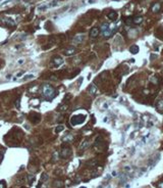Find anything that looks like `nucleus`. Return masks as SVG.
Returning a JSON list of instances; mask_svg holds the SVG:
<instances>
[{
  "label": "nucleus",
  "instance_id": "aec40b11",
  "mask_svg": "<svg viewBox=\"0 0 163 188\" xmlns=\"http://www.w3.org/2000/svg\"><path fill=\"white\" fill-rule=\"evenodd\" d=\"M63 130H64V126H63V125H59V126H57V127H56L55 132H56V133H59V132L63 131Z\"/></svg>",
  "mask_w": 163,
  "mask_h": 188
},
{
  "label": "nucleus",
  "instance_id": "ddd939ff",
  "mask_svg": "<svg viewBox=\"0 0 163 188\" xmlns=\"http://www.w3.org/2000/svg\"><path fill=\"white\" fill-rule=\"evenodd\" d=\"M160 7H161V4L160 3H155V4H153L152 8H151V10L153 11V12H158L159 10H160Z\"/></svg>",
  "mask_w": 163,
  "mask_h": 188
},
{
  "label": "nucleus",
  "instance_id": "6e6552de",
  "mask_svg": "<svg viewBox=\"0 0 163 188\" xmlns=\"http://www.w3.org/2000/svg\"><path fill=\"white\" fill-rule=\"evenodd\" d=\"M84 39H85L84 35H77L74 38V44H79V43H82V42L84 41Z\"/></svg>",
  "mask_w": 163,
  "mask_h": 188
},
{
  "label": "nucleus",
  "instance_id": "0eeeda50",
  "mask_svg": "<svg viewBox=\"0 0 163 188\" xmlns=\"http://www.w3.org/2000/svg\"><path fill=\"white\" fill-rule=\"evenodd\" d=\"M73 140H74V136L71 135V134H66V135L62 138L63 143H70Z\"/></svg>",
  "mask_w": 163,
  "mask_h": 188
},
{
  "label": "nucleus",
  "instance_id": "9d476101",
  "mask_svg": "<svg viewBox=\"0 0 163 188\" xmlns=\"http://www.w3.org/2000/svg\"><path fill=\"white\" fill-rule=\"evenodd\" d=\"M88 91H89V93L91 95H95V94H96V92H97V88H96V86H95L94 84H92V85H90Z\"/></svg>",
  "mask_w": 163,
  "mask_h": 188
},
{
  "label": "nucleus",
  "instance_id": "c85d7f7f",
  "mask_svg": "<svg viewBox=\"0 0 163 188\" xmlns=\"http://www.w3.org/2000/svg\"><path fill=\"white\" fill-rule=\"evenodd\" d=\"M1 160H2V154L0 153V162H1Z\"/></svg>",
  "mask_w": 163,
  "mask_h": 188
},
{
  "label": "nucleus",
  "instance_id": "f8f14e48",
  "mask_svg": "<svg viewBox=\"0 0 163 188\" xmlns=\"http://www.w3.org/2000/svg\"><path fill=\"white\" fill-rule=\"evenodd\" d=\"M142 22H143L142 17H135L132 18V24H135V25H140V24H142Z\"/></svg>",
  "mask_w": 163,
  "mask_h": 188
},
{
  "label": "nucleus",
  "instance_id": "393cba45",
  "mask_svg": "<svg viewBox=\"0 0 163 188\" xmlns=\"http://www.w3.org/2000/svg\"><path fill=\"white\" fill-rule=\"evenodd\" d=\"M55 184H56V185H54V186H61V185H60V184H61V182L56 181V182H55Z\"/></svg>",
  "mask_w": 163,
  "mask_h": 188
},
{
  "label": "nucleus",
  "instance_id": "dca6fc26",
  "mask_svg": "<svg viewBox=\"0 0 163 188\" xmlns=\"http://www.w3.org/2000/svg\"><path fill=\"white\" fill-rule=\"evenodd\" d=\"M156 107H157L159 110H163V99H160V100L157 102Z\"/></svg>",
  "mask_w": 163,
  "mask_h": 188
},
{
  "label": "nucleus",
  "instance_id": "cd10ccee",
  "mask_svg": "<svg viewBox=\"0 0 163 188\" xmlns=\"http://www.w3.org/2000/svg\"><path fill=\"white\" fill-rule=\"evenodd\" d=\"M24 63V60H22V59H21V60H18V63Z\"/></svg>",
  "mask_w": 163,
  "mask_h": 188
},
{
  "label": "nucleus",
  "instance_id": "423d86ee",
  "mask_svg": "<svg viewBox=\"0 0 163 188\" xmlns=\"http://www.w3.org/2000/svg\"><path fill=\"white\" fill-rule=\"evenodd\" d=\"M99 34H100V29L99 28H93L92 30H91V32H90V37L96 38V37H98Z\"/></svg>",
  "mask_w": 163,
  "mask_h": 188
},
{
  "label": "nucleus",
  "instance_id": "20e7f679",
  "mask_svg": "<svg viewBox=\"0 0 163 188\" xmlns=\"http://www.w3.org/2000/svg\"><path fill=\"white\" fill-rule=\"evenodd\" d=\"M29 120L31 121L33 124H38V123L40 122V120H41V116H40V114H36V113H33V114H31L29 116Z\"/></svg>",
  "mask_w": 163,
  "mask_h": 188
},
{
  "label": "nucleus",
  "instance_id": "f257e3e1",
  "mask_svg": "<svg viewBox=\"0 0 163 188\" xmlns=\"http://www.w3.org/2000/svg\"><path fill=\"white\" fill-rule=\"evenodd\" d=\"M43 94H44L45 98H46V100L50 101L55 97L56 90L50 85H44L43 86Z\"/></svg>",
  "mask_w": 163,
  "mask_h": 188
},
{
  "label": "nucleus",
  "instance_id": "9b49d317",
  "mask_svg": "<svg viewBox=\"0 0 163 188\" xmlns=\"http://www.w3.org/2000/svg\"><path fill=\"white\" fill-rule=\"evenodd\" d=\"M139 46L138 45H132V46H131V48H130V52L131 53H132V54H137V53L139 52Z\"/></svg>",
  "mask_w": 163,
  "mask_h": 188
},
{
  "label": "nucleus",
  "instance_id": "f03ea898",
  "mask_svg": "<svg viewBox=\"0 0 163 188\" xmlns=\"http://www.w3.org/2000/svg\"><path fill=\"white\" fill-rule=\"evenodd\" d=\"M85 120H86V116H84V114H77V116H74L70 119V123L73 126H77L84 123Z\"/></svg>",
  "mask_w": 163,
  "mask_h": 188
},
{
  "label": "nucleus",
  "instance_id": "4be33fe9",
  "mask_svg": "<svg viewBox=\"0 0 163 188\" xmlns=\"http://www.w3.org/2000/svg\"><path fill=\"white\" fill-rule=\"evenodd\" d=\"M33 78H34V75H26V76H25V78H24V81H26V80L33 79Z\"/></svg>",
  "mask_w": 163,
  "mask_h": 188
},
{
  "label": "nucleus",
  "instance_id": "2eb2a0df",
  "mask_svg": "<svg viewBox=\"0 0 163 188\" xmlns=\"http://www.w3.org/2000/svg\"><path fill=\"white\" fill-rule=\"evenodd\" d=\"M88 146H89V140L86 139V140L83 141L81 145H79V149H85V148H87Z\"/></svg>",
  "mask_w": 163,
  "mask_h": 188
},
{
  "label": "nucleus",
  "instance_id": "7ed1b4c3",
  "mask_svg": "<svg viewBox=\"0 0 163 188\" xmlns=\"http://www.w3.org/2000/svg\"><path fill=\"white\" fill-rule=\"evenodd\" d=\"M70 154H71V149H70V147H68V146H63L62 149H61V151H60V156H61L62 159H66V158H68Z\"/></svg>",
  "mask_w": 163,
  "mask_h": 188
},
{
  "label": "nucleus",
  "instance_id": "b1692460",
  "mask_svg": "<svg viewBox=\"0 0 163 188\" xmlns=\"http://www.w3.org/2000/svg\"><path fill=\"white\" fill-rule=\"evenodd\" d=\"M3 187H6L5 181H0V188H3Z\"/></svg>",
  "mask_w": 163,
  "mask_h": 188
},
{
  "label": "nucleus",
  "instance_id": "39448f33",
  "mask_svg": "<svg viewBox=\"0 0 163 188\" xmlns=\"http://www.w3.org/2000/svg\"><path fill=\"white\" fill-rule=\"evenodd\" d=\"M53 63H54V67H55V68H58L59 66H61V64L63 63L62 57H60V56H55L54 58H53Z\"/></svg>",
  "mask_w": 163,
  "mask_h": 188
},
{
  "label": "nucleus",
  "instance_id": "412c9836",
  "mask_svg": "<svg viewBox=\"0 0 163 188\" xmlns=\"http://www.w3.org/2000/svg\"><path fill=\"white\" fill-rule=\"evenodd\" d=\"M45 180H48V175L44 173V174L42 175V179H41V181H40V185H39V187L41 186V184H42V182H43V181H45Z\"/></svg>",
  "mask_w": 163,
  "mask_h": 188
},
{
  "label": "nucleus",
  "instance_id": "5701e85b",
  "mask_svg": "<svg viewBox=\"0 0 163 188\" xmlns=\"http://www.w3.org/2000/svg\"><path fill=\"white\" fill-rule=\"evenodd\" d=\"M126 25L131 24V23H132V18H131V17H127L126 21Z\"/></svg>",
  "mask_w": 163,
  "mask_h": 188
},
{
  "label": "nucleus",
  "instance_id": "6ab92c4d",
  "mask_svg": "<svg viewBox=\"0 0 163 188\" xmlns=\"http://www.w3.org/2000/svg\"><path fill=\"white\" fill-rule=\"evenodd\" d=\"M150 81L152 82L153 84H156V85H157V84H158V78H157L156 76H152L150 78Z\"/></svg>",
  "mask_w": 163,
  "mask_h": 188
},
{
  "label": "nucleus",
  "instance_id": "bb28decb",
  "mask_svg": "<svg viewBox=\"0 0 163 188\" xmlns=\"http://www.w3.org/2000/svg\"><path fill=\"white\" fill-rule=\"evenodd\" d=\"M158 187H160V188H162V187H163V183H160V184H159V185H158Z\"/></svg>",
  "mask_w": 163,
  "mask_h": 188
},
{
  "label": "nucleus",
  "instance_id": "a878e982",
  "mask_svg": "<svg viewBox=\"0 0 163 188\" xmlns=\"http://www.w3.org/2000/svg\"><path fill=\"white\" fill-rule=\"evenodd\" d=\"M21 75H24V72H21V73H18V74H17V77H21Z\"/></svg>",
  "mask_w": 163,
  "mask_h": 188
},
{
  "label": "nucleus",
  "instance_id": "f3484780",
  "mask_svg": "<svg viewBox=\"0 0 163 188\" xmlns=\"http://www.w3.org/2000/svg\"><path fill=\"white\" fill-rule=\"evenodd\" d=\"M108 29H109V24H107V23H104V24L101 26V31H102V32L107 31Z\"/></svg>",
  "mask_w": 163,
  "mask_h": 188
},
{
  "label": "nucleus",
  "instance_id": "1a4fd4ad",
  "mask_svg": "<svg viewBox=\"0 0 163 188\" xmlns=\"http://www.w3.org/2000/svg\"><path fill=\"white\" fill-rule=\"evenodd\" d=\"M78 52V49H75V48H69V49H67V50H65L64 51V54H65L66 56H69V55H74V54H75V53Z\"/></svg>",
  "mask_w": 163,
  "mask_h": 188
},
{
  "label": "nucleus",
  "instance_id": "a211bd4d",
  "mask_svg": "<svg viewBox=\"0 0 163 188\" xmlns=\"http://www.w3.org/2000/svg\"><path fill=\"white\" fill-rule=\"evenodd\" d=\"M4 24L6 26H13L14 25V22L12 20H10V18H8V20H4Z\"/></svg>",
  "mask_w": 163,
  "mask_h": 188
},
{
  "label": "nucleus",
  "instance_id": "4468645a",
  "mask_svg": "<svg viewBox=\"0 0 163 188\" xmlns=\"http://www.w3.org/2000/svg\"><path fill=\"white\" fill-rule=\"evenodd\" d=\"M108 18L111 21H115L117 18V13L115 12V11H112V12H110L108 14Z\"/></svg>",
  "mask_w": 163,
  "mask_h": 188
}]
</instances>
